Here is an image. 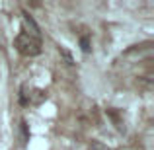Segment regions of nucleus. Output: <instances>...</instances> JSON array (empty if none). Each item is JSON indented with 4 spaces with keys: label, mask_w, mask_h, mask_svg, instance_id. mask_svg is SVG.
<instances>
[{
    "label": "nucleus",
    "mask_w": 154,
    "mask_h": 150,
    "mask_svg": "<svg viewBox=\"0 0 154 150\" xmlns=\"http://www.w3.org/2000/svg\"><path fill=\"white\" fill-rule=\"evenodd\" d=\"M16 49L26 57H35L41 53V43H39V39H33L27 31H22L16 37Z\"/></svg>",
    "instance_id": "nucleus-1"
},
{
    "label": "nucleus",
    "mask_w": 154,
    "mask_h": 150,
    "mask_svg": "<svg viewBox=\"0 0 154 150\" xmlns=\"http://www.w3.org/2000/svg\"><path fill=\"white\" fill-rule=\"evenodd\" d=\"M23 22H26V26L31 29V31H29L31 37H33V39H39V35H41V31H39V26L35 23V20L31 18V16L27 14V12H23Z\"/></svg>",
    "instance_id": "nucleus-2"
},
{
    "label": "nucleus",
    "mask_w": 154,
    "mask_h": 150,
    "mask_svg": "<svg viewBox=\"0 0 154 150\" xmlns=\"http://www.w3.org/2000/svg\"><path fill=\"white\" fill-rule=\"evenodd\" d=\"M80 47H82V51H84V53L90 51V43H88V37H82V39H80Z\"/></svg>",
    "instance_id": "nucleus-3"
},
{
    "label": "nucleus",
    "mask_w": 154,
    "mask_h": 150,
    "mask_svg": "<svg viewBox=\"0 0 154 150\" xmlns=\"http://www.w3.org/2000/svg\"><path fill=\"white\" fill-rule=\"evenodd\" d=\"M90 150H111V148L103 146L102 142H92V144H90Z\"/></svg>",
    "instance_id": "nucleus-4"
},
{
    "label": "nucleus",
    "mask_w": 154,
    "mask_h": 150,
    "mask_svg": "<svg viewBox=\"0 0 154 150\" xmlns=\"http://www.w3.org/2000/svg\"><path fill=\"white\" fill-rule=\"evenodd\" d=\"M22 136H23V142H26V140L29 139V136H27V125L23 123V121H22Z\"/></svg>",
    "instance_id": "nucleus-5"
}]
</instances>
